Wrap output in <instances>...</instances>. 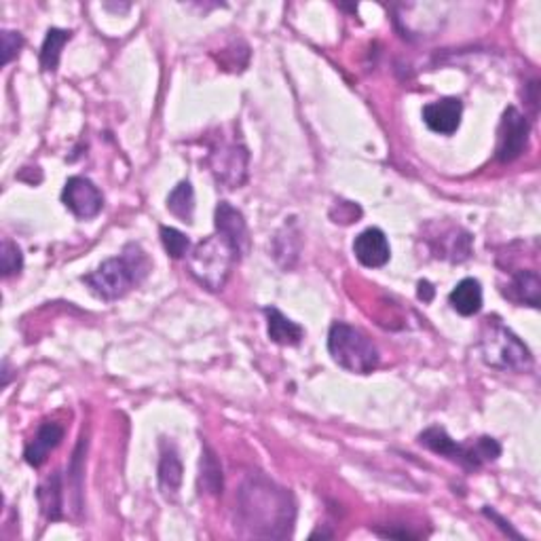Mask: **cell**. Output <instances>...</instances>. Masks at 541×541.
<instances>
[{"label": "cell", "mask_w": 541, "mask_h": 541, "mask_svg": "<svg viewBox=\"0 0 541 541\" xmlns=\"http://www.w3.org/2000/svg\"><path fill=\"white\" fill-rule=\"evenodd\" d=\"M296 518L294 497L265 476H254L238 495V522L247 535L284 539L292 535Z\"/></svg>", "instance_id": "obj_1"}, {"label": "cell", "mask_w": 541, "mask_h": 541, "mask_svg": "<svg viewBox=\"0 0 541 541\" xmlns=\"http://www.w3.org/2000/svg\"><path fill=\"white\" fill-rule=\"evenodd\" d=\"M151 271V260L138 244L126 246L119 257L104 260L96 271L83 277L91 292L104 301H119L129 294L135 285L145 282Z\"/></svg>", "instance_id": "obj_2"}, {"label": "cell", "mask_w": 541, "mask_h": 541, "mask_svg": "<svg viewBox=\"0 0 541 541\" xmlns=\"http://www.w3.org/2000/svg\"><path fill=\"white\" fill-rule=\"evenodd\" d=\"M478 350L484 364L490 368L506 372H527L533 368V356L528 347L495 315L482 322Z\"/></svg>", "instance_id": "obj_3"}, {"label": "cell", "mask_w": 541, "mask_h": 541, "mask_svg": "<svg viewBox=\"0 0 541 541\" xmlns=\"http://www.w3.org/2000/svg\"><path fill=\"white\" fill-rule=\"evenodd\" d=\"M241 254L225 235L216 233L189 252V271L203 288L219 292L227 285L235 263H239Z\"/></svg>", "instance_id": "obj_4"}, {"label": "cell", "mask_w": 541, "mask_h": 541, "mask_svg": "<svg viewBox=\"0 0 541 541\" xmlns=\"http://www.w3.org/2000/svg\"><path fill=\"white\" fill-rule=\"evenodd\" d=\"M328 351L334 362L353 375H368L378 366V350L362 331L350 323H332L328 334Z\"/></svg>", "instance_id": "obj_5"}, {"label": "cell", "mask_w": 541, "mask_h": 541, "mask_svg": "<svg viewBox=\"0 0 541 541\" xmlns=\"http://www.w3.org/2000/svg\"><path fill=\"white\" fill-rule=\"evenodd\" d=\"M421 446H425L436 455H443L451 462H457L459 465L468 470H480L484 463L495 462L501 455V446L495 438H478L471 444H457L443 427L434 425L425 429L419 436Z\"/></svg>", "instance_id": "obj_6"}, {"label": "cell", "mask_w": 541, "mask_h": 541, "mask_svg": "<svg viewBox=\"0 0 541 541\" xmlns=\"http://www.w3.org/2000/svg\"><path fill=\"white\" fill-rule=\"evenodd\" d=\"M527 140H528V121L527 117L520 113L518 108L509 106V108L503 113L501 123H499V132H497V161L501 163H509V161L518 159L527 148Z\"/></svg>", "instance_id": "obj_7"}, {"label": "cell", "mask_w": 541, "mask_h": 541, "mask_svg": "<svg viewBox=\"0 0 541 541\" xmlns=\"http://www.w3.org/2000/svg\"><path fill=\"white\" fill-rule=\"evenodd\" d=\"M61 201L80 220L96 219L104 208V197L89 178L72 176L66 180L61 191Z\"/></svg>", "instance_id": "obj_8"}, {"label": "cell", "mask_w": 541, "mask_h": 541, "mask_svg": "<svg viewBox=\"0 0 541 541\" xmlns=\"http://www.w3.org/2000/svg\"><path fill=\"white\" fill-rule=\"evenodd\" d=\"M247 151L244 146L229 145L210 154V167L216 182L225 189H239L247 176Z\"/></svg>", "instance_id": "obj_9"}, {"label": "cell", "mask_w": 541, "mask_h": 541, "mask_svg": "<svg viewBox=\"0 0 541 541\" xmlns=\"http://www.w3.org/2000/svg\"><path fill=\"white\" fill-rule=\"evenodd\" d=\"M463 104L457 98H444L438 102L427 104L423 108V121L425 126L440 135H452L462 126Z\"/></svg>", "instance_id": "obj_10"}, {"label": "cell", "mask_w": 541, "mask_h": 541, "mask_svg": "<svg viewBox=\"0 0 541 541\" xmlns=\"http://www.w3.org/2000/svg\"><path fill=\"white\" fill-rule=\"evenodd\" d=\"M353 254L356 258L368 269H378V266H385L391 258V247L387 241V235H385L381 229H366L353 241Z\"/></svg>", "instance_id": "obj_11"}, {"label": "cell", "mask_w": 541, "mask_h": 541, "mask_svg": "<svg viewBox=\"0 0 541 541\" xmlns=\"http://www.w3.org/2000/svg\"><path fill=\"white\" fill-rule=\"evenodd\" d=\"M216 233L225 235L238 247L241 257H246L247 250H250V233H247L244 214L235 210L229 201H220L219 208H216Z\"/></svg>", "instance_id": "obj_12"}, {"label": "cell", "mask_w": 541, "mask_h": 541, "mask_svg": "<svg viewBox=\"0 0 541 541\" xmlns=\"http://www.w3.org/2000/svg\"><path fill=\"white\" fill-rule=\"evenodd\" d=\"M61 440H64V427H61L60 423H42L39 432H36V436L33 438V443L26 446V452H23L26 463L33 465V468H41V465L47 462L49 452L58 449Z\"/></svg>", "instance_id": "obj_13"}, {"label": "cell", "mask_w": 541, "mask_h": 541, "mask_svg": "<svg viewBox=\"0 0 541 541\" xmlns=\"http://www.w3.org/2000/svg\"><path fill=\"white\" fill-rule=\"evenodd\" d=\"M265 315H266V332H269V339L273 343L294 347L304 339L303 326H298L296 322H292L290 317H285L279 309L265 307Z\"/></svg>", "instance_id": "obj_14"}, {"label": "cell", "mask_w": 541, "mask_h": 541, "mask_svg": "<svg viewBox=\"0 0 541 541\" xmlns=\"http://www.w3.org/2000/svg\"><path fill=\"white\" fill-rule=\"evenodd\" d=\"M449 301L459 315H476L482 309V288L474 277H465L451 292Z\"/></svg>", "instance_id": "obj_15"}, {"label": "cell", "mask_w": 541, "mask_h": 541, "mask_svg": "<svg viewBox=\"0 0 541 541\" xmlns=\"http://www.w3.org/2000/svg\"><path fill=\"white\" fill-rule=\"evenodd\" d=\"M506 296L512 298L514 303L528 304V307H539V296H541V279L537 271H518L512 277L509 290Z\"/></svg>", "instance_id": "obj_16"}, {"label": "cell", "mask_w": 541, "mask_h": 541, "mask_svg": "<svg viewBox=\"0 0 541 541\" xmlns=\"http://www.w3.org/2000/svg\"><path fill=\"white\" fill-rule=\"evenodd\" d=\"M182 484V462L173 446L163 451L159 463V487L165 497H176Z\"/></svg>", "instance_id": "obj_17"}, {"label": "cell", "mask_w": 541, "mask_h": 541, "mask_svg": "<svg viewBox=\"0 0 541 541\" xmlns=\"http://www.w3.org/2000/svg\"><path fill=\"white\" fill-rule=\"evenodd\" d=\"M199 490L208 495L222 493V468L211 449L205 446L201 455V470H199Z\"/></svg>", "instance_id": "obj_18"}, {"label": "cell", "mask_w": 541, "mask_h": 541, "mask_svg": "<svg viewBox=\"0 0 541 541\" xmlns=\"http://www.w3.org/2000/svg\"><path fill=\"white\" fill-rule=\"evenodd\" d=\"M167 210H170L176 219L191 225L192 214H195V192H192L191 182H180L176 189L170 192V197H167Z\"/></svg>", "instance_id": "obj_19"}, {"label": "cell", "mask_w": 541, "mask_h": 541, "mask_svg": "<svg viewBox=\"0 0 541 541\" xmlns=\"http://www.w3.org/2000/svg\"><path fill=\"white\" fill-rule=\"evenodd\" d=\"M70 33L68 30H60V28H51L45 36V42H42V49H41V66L42 70L47 72H53L55 68H58L60 64V55H61V49H64V45L68 41H70Z\"/></svg>", "instance_id": "obj_20"}, {"label": "cell", "mask_w": 541, "mask_h": 541, "mask_svg": "<svg viewBox=\"0 0 541 541\" xmlns=\"http://www.w3.org/2000/svg\"><path fill=\"white\" fill-rule=\"evenodd\" d=\"M36 497H39L42 514H45L49 520L61 518V476L60 474H53L45 484H41Z\"/></svg>", "instance_id": "obj_21"}, {"label": "cell", "mask_w": 541, "mask_h": 541, "mask_svg": "<svg viewBox=\"0 0 541 541\" xmlns=\"http://www.w3.org/2000/svg\"><path fill=\"white\" fill-rule=\"evenodd\" d=\"M444 246L438 247V257L449 258L452 263H462V260L470 258L471 254V235L462 231V229H452L451 233L443 235Z\"/></svg>", "instance_id": "obj_22"}, {"label": "cell", "mask_w": 541, "mask_h": 541, "mask_svg": "<svg viewBox=\"0 0 541 541\" xmlns=\"http://www.w3.org/2000/svg\"><path fill=\"white\" fill-rule=\"evenodd\" d=\"M161 241H163L165 252L170 254L172 258H182L189 254L191 241L184 233H180L178 229L172 227H161Z\"/></svg>", "instance_id": "obj_23"}, {"label": "cell", "mask_w": 541, "mask_h": 541, "mask_svg": "<svg viewBox=\"0 0 541 541\" xmlns=\"http://www.w3.org/2000/svg\"><path fill=\"white\" fill-rule=\"evenodd\" d=\"M0 266H3L5 277L17 275V273L23 269V254L20 250V246L9 239L3 241V250H0Z\"/></svg>", "instance_id": "obj_24"}, {"label": "cell", "mask_w": 541, "mask_h": 541, "mask_svg": "<svg viewBox=\"0 0 541 541\" xmlns=\"http://www.w3.org/2000/svg\"><path fill=\"white\" fill-rule=\"evenodd\" d=\"M23 45V39L20 33H14V30H5L3 33V64L7 66L11 60L20 53V49Z\"/></svg>", "instance_id": "obj_25"}, {"label": "cell", "mask_w": 541, "mask_h": 541, "mask_svg": "<svg viewBox=\"0 0 541 541\" xmlns=\"http://www.w3.org/2000/svg\"><path fill=\"white\" fill-rule=\"evenodd\" d=\"M359 216H362V210H359L356 203L340 201L339 203V216H334V222H343V225H351V222H358Z\"/></svg>", "instance_id": "obj_26"}, {"label": "cell", "mask_w": 541, "mask_h": 541, "mask_svg": "<svg viewBox=\"0 0 541 541\" xmlns=\"http://www.w3.org/2000/svg\"><path fill=\"white\" fill-rule=\"evenodd\" d=\"M484 514H487V516H489V518H493V520L497 522V525H499V528H503V531H506V533L509 535V537H516V539H520V533H518V531H514V528H512V527H509V522H506V520H503L499 514H497V512H493V509L484 508Z\"/></svg>", "instance_id": "obj_27"}, {"label": "cell", "mask_w": 541, "mask_h": 541, "mask_svg": "<svg viewBox=\"0 0 541 541\" xmlns=\"http://www.w3.org/2000/svg\"><path fill=\"white\" fill-rule=\"evenodd\" d=\"M436 294V290H434V285L429 282H419V298L423 303H429Z\"/></svg>", "instance_id": "obj_28"}]
</instances>
